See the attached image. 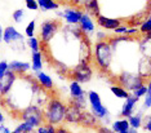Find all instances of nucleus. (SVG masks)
<instances>
[{
    "instance_id": "obj_19",
    "label": "nucleus",
    "mask_w": 151,
    "mask_h": 133,
    "mask_svg": "<svg viewBox=\"0 0 151 133\" xmlns=\"http://www.w3.org/2000/svg\"><path fill=\"white\" fill-rule=\"evenodd\" d=\"M50 66L53 67V70L56 71V74L60 76V79L68 80V74H70L71 67L68 66L66 62L60 61V60H56V58H53L52 57V63H50Z\"/></svg>"
},
{
    "instance_id": "obj_6",
    "label": "nucleus",
    "mask_w": 151,
    "mask_h": 133,
    "mask_svg": "<svg viewBox=\"0 0 151 133\" xmlns=\"http://www.w3.org/2000/svg\"><path fill=\"white\" fill-rule=\"evenodd\" d=\"M62 26V21L60 19H45L40 23L39 27V39L43 45H49L52 40L58 35L60 29Z\"/></svg>"
},
{
    "instance_id": "obj_7",
    "label": "nucleus",
    "mask_w": 151,
    "mask_h": 133,
    "mask_svg": "<svg viewBox=\"0 0 151 133\" xmlns=\"http://www.w3.org/2000/svg\"><path fill=\"white\" fill-rule=\"evenodd\" d=\"M87 98H88L89 111H91L93 115H96V116L99 119V121H101L104 118L111 115L110 111H109V109L106 107L105 104L102 102V98H101V96H99L98 92H96V91L87 92Z\"/></svg>"
},
{
    "instance_id": "obj_26",
    "label": "nucleus",
    "mask_w": 151,
    "mask_h": 133,
    "mask_svg": "<svg viewBox=\"0 0 151 133\" xmlns=\"http://www.w3.org/2000/svg\"><path fill=\"white\" fill-rule=\"evenodd\" d=\"M39 9L42 12H50V11H57L61 8V1L60 0H36Z\"/></svg>"
},
{
    "instance_id": "obj_43",
    "label": "nucleus",
    "mask_w": 151,
    "mask_h": 133,
    "mask_svg": "<svg viewBox=\"0 0 151 133\" xmlns=\"http://www.w3.org/2000/svg\"><path fill=\"white\" fill-rule=\"evenodd\" d=\"M9 70V62L5 60H1L0 61V79L5 75V73Z\"/></svg>"
},
{
    "instance_id": "obj_53",
    "label": "nucleus",
    "mask_w": 151,
    "mask_h": 133,
    "mask_svg": "<svg viewBox=\"0 0 151 133\" xmlns=\"http://www.w3.org/2000/svg\"><path fill=\"white\" fill-rule=\"evenodd\" d=\"M9 133H17L16 131H11V132H9Z\"/></svg>"
},
{
    "instance_id": "obj_48",
    "label": "nucleus",
    "mask_w": 151,
    "mask_h": 133,
    "mask_svg": "<svg viewBox=\"0 0 151 133\" xmlns=\"http://www.w3.org/2000/svg\"><path fill=\"white\" fill-rule=\"evenodd\" d=\"M4 121H5V115H4V111H3V109L0 107V124H3Z\"/></svg>"
},
{
    "instance_id": "obj_36",
    "label": "nucleus",
    "mask_w": 151,
    "mask_h": 133,
    "mask_svg": "<svg viewBox=\"0 0 151 133\" xmlns=\"http://www.w3.org/2000/svg\"><path fill=\"white\" fill-rule=\"evenodd\" d=\"M25 17H26V13H25V11H23V9H16V11L12 13L13 21H14L16 23H18V25H21V23L23 22Z\"/></svg>"
},
{
    "instance_id": "obj_46",
    "label": "nucleus",
    "mask_w": 151,
    "mask_h": 133,
    "mask_svg": "<svg viewBox=\"0 0 151 133\" xmlns=\"http://www.w3.org/2000/svg\"><path fill=\"white\" fill-rule=\"evenodd\" d=\"M85 3H87V0H70V1H68V4H71V5H74V6H78V8L83 9V6H84Z\"/></svg>"
},
{
    "instance_id": "obj_17",
    "label": "nucleus",
    "mask_w": 151,
    "mask_h": 133,
    "mask_svg": "<svg viewBox=\"0 0 151 133\" xmlns=\"http://www.w3.org/2000/svg\"><path fill=\"white\" fill-rule=\"evenodd\" d=\"M80 116H81V110H80V109H78L76 106H74L71 102H67L66 115H65V124L78 125L79 121H80Z\"/></svg>"
},
{
    "instance_id": "obj_39",
    "label": "nucleus",
    "mask_w": 151,
    "mask_h": 133,
    "mask_svg": "<svg viewBox=\"0 0 151 133\" xmlns=\"http://www.w3.org/2000/svg\"><path fill=\"white\" fill-rule=\"evenodd\" d=\"M132 94L136 98H138V100H141V98H143L147 94V87H146V84H143L142 87H139L138 89H136V91H133L132 92Z\"/></svg>"
},
{
    "instance_id": "obj_21",
    "label": "nucleus",
    "mask_w": 151,
    "mask_h": 133,
    "mask_svg": "<svg viewBox=\"0 0 151 133\" xmlns=\"http://www.w3.org/2000/svg\"><path fill=\"white\" fill-rule=\"evenodd\" d=\"M138 52L142 57L151 58V36H139L137 39Z\"/></svg>"
},
{
    "instance_id": "obj_30",
    "label": "nucleus",
    "mask_w": 151,
    "mask_h": 133,
    "mask_svg": "<svg viewBox=\"0 0 151 133\" xmlns=\"http://www.w3.org/2000/svg\"><path fill=\"white\" fill-rule=\"evenodd\" d=\"M138 31L141 36H151V13L141 22L138 26Z\"/></svg>"
},
{
    "instance_id": "obj_55",
    "label": "nucleus",
    "mask_w": 151,
    "mask_h": 133,
    "mask_svg": "<svg viewBox=\"0 0 151 133\" xmlns=\"http://www.w3.org/2000/svg\"><path fill=\"white\" fill-rule=\"evenodd\" d=\"M124 133H129V132H124Z\"/></svg>"
},
{
    "instance_id": "obj_3",
    "label": "nucleus",
    "mask_w": 151,
    "mask_h": 133,
    "mask_svg": "<svg viewBox=\"0 0 151 133\" xmlns=\"http://www.w3.org/2000/svg\"><path fill=\"white\" fill-rule=\"evenodd\" d=\"M114 80L116 84L125 88L129 93H132L133 91L138 89L139 87L146 84V80L143 78H141L134 71H128V70H123L119 74H116L114 76Z\"/></svg>"
},
{
    "instance_id": "obj_15",
    "label": "nucleus",
    "mask_w": 151,
    "mask_h": 133,
    "mask_svg": "<svg viewBox=\"0 0 151 133\" xmlns=\"http://www.w3.org/2000/svg\"><path fill=\"white\" fill-rule=\"evenodd\" d=\"M99 124H101V123H99V119L96 116V115L92 114L89 110L81 111L80 121H79L78 125H80L83 129H87V131H94Z\"/></svg>"
},
{
    "instance_id": "obj_22",
    "label": "nucleus",
    "mask_w": 151,
    "mask_h": 133,
    "mask_svg": "<svg viewBox=\"0 0 151 133\" xmlns=\"http://www.w3.org/2000/svg\"><path fill=\"white\" fill-rule=\"evenodd\" d=\"M68 98L67 100H74V98H78L80 96H84V94H87V92L83 88V85L80 83H78V81L75 80H70V83H68Z\"/></svg>"
},
{
    "instance_id": "obj_28",
    "label": "nucleus",
    "mask_w": 151,
    "mask_h": 133,
    "mask_svg": "<svg viewBox=\"0 0 151 133\" xmlns=\"http://www.w3.org/2000/svg\"><path fill=\"white\" fill-rule=\"evenodd\" d=\"M143 112H145V111H142L139 109L138 111H136L134 114H132L128 118L130 129H138V131H139V129L142 128V121H143V116H145V114H143Z\"/></svg>"
},
{
    "instance_id": "obj_45",
    "label": "nucleus",
    "mask_w": 151,
    "mask_h": 133,
    "mask_svg": "<svg viewBox=\"0 0 151 133\" xmlns=\"http://www.w3.org/2000/svg\"><path fill=\"white\" fill-rule=\"evenodd\" d=\"M56 133H73V132H71V129L68 128L67 125H65V123H63V124H61V125H57Z\"/></svg>"
},
{
    "instance_id": "obj_10",
    "label": "nucleus",
    "mask_w": 151,
    "mask_h": 133,
    "mask_svg": "<svg viewBox=\"0 0 151 133\" xmlns=\"http://www.w3.org/2000/svg\"><path fill=\"white\" fill-rule=\"evenodd\" d=\"M92 39L84 35L78 43V62H92Z\"/></svg>"
},
{
    "instance_id": "obj_41",
    "label": "nucleus",
    "mask_w": 151,
    "mask_h": 133,
    "mask_svg": "<svg viewBox=\"0 0 151 133\" xmlns=\"http://www.w3.org/2000/svg\"><path fill=\"white\" fill-rule=\"evenodd\" d=\"M151 109V93H147L145 97H143V104L141 106V110L142 111H146V110H150Z\"/></svg>"
},
{
    "instance_id": "obj_14",
    "label": "nucleus",
    "mask_w": 151,
    "mask_h": 133,
    "mask_svg": "<svg viewBox=\"0 0 151 133\" xmlns=\"http://www.w3.org/2000/svg\"><path fill=\"white\" fill-rule=\"evenodd\" d=\"M79 27H80L81 32L84 34L85 36L91 37L94 35L96 30H97V25H96V18H93V17H91L89 14H87V13H83V16H81L80 18V22H79Z\"/></svg>"
},
{
    "instance_id": "obj_18",
    "label": "nucleus",
    "mask_w": 151,
    "mask_h": 133,
    "mask_svg": "<svg viewBox=\"0 0 151 133\" xmlns=\"http://www.w3.org/2000/svg\"><path fill=\"white\" fill-rule=\"evenodd\" d=\"M9 70L13 71L17 76H23V75L29 74V71L31 70V65L30 62L21 60H12L9 62Z\"/></svg>"
},
{
    "instance_id": "obj_16",
    "label": "nucleus",
    "mask_w": 151,
    "mask_h": 133,
    "mask_svg": "<svg viewBox=\"0 0 151 133\" xmlns=\"http://www.w3.org/2000/svg\"><path fill=\"white\" fill-rule=\"evenodd\" d=\"M138 98H136L132 93L129 94L128 98H125L122 105V110H120V118H127L128 119L132 114H134L137 107H138Z\"/></svg>"
},
{
    "instance_id": "obj_23",
    "label": "nucleus",
    "mask_w": 151,
    "mask_h": 133,
    "mask_svg": "<svg viewBox=\"0 0 151 133\" xmlns=\"http://www.w3.org/2000/svg\"><path fill=\"white\" fill-rule=\"evenodd\" d=\"M44 63H45V57H44V53L42 52V50L31 53V63L30 65H31L32 73L42 71L44 69Z\"/></svg>"
},
{
    "instance_id": "obj_5",
    "label": "nucleus",
    "mask_w": 151,
    "mask_h": 133,
    "mask_svg": "<svg viewBox=\"0 0 151 133\" xmlns=\"http://www.w3.org/2000/svg\"><path fill=\"white\" fill-rule=\"evenodd\" d=\"M18 118L21 119V121H25L27 124H30L34 128L40 127L42 124H44V114H43V109L36 106L34 104L27 105L26 107H23L18 114Z\"/></svg>"
},
{
    "instance_id": "obj_38",
    "label": "nucleus",
    "mask_w": 151,
    "mask_h": 133,
    "mask_svg": "<svg viewBox=\"0 0 151 133\" xmlns=\"http://www.w3.org/2000/svg\"><path fill=\"white\" fill-rule=\"evenodd\" d=\"M94 36H96V42H107L110 35L105 31V30L101 29V30H96Z\"/></svg>"
},
{
    "instance_id": "obj_37",
    "label": "nucleus",
    "mask_w": 151,
    "mask_h": 133,
    "mask_svg": "<svg viewBox=\"0 0 151 133\" xmlns=\"http://www.w3.org/2000/svg\"><path fill=\"white\" fill-rule=\"evenodd\" d=\"M142 129L145 133H151V114H147L143 116Z\"/></svg>"
},
{
    "instance_id": "obj_34",
    "label": "nucleus",
    "mask_w": 151,
    "mask_h": 133,
    "mask_svg": "<svg viewBox=\"0 0 151 133\" xmlns=\"http://www.w3.org/2000/svg\"><path fill=\"white\" fill-rule=\"evenodd\" d=\"M14 131L17 133H29V132H34L35 131V128L31 127V125L27 124V123H25V121H19L18 124L16 125Z\"/></svg>"
},
{
    "instance_id": "obj_31",
    "label": "nucleus",
    "mask_w": 151,
    "mask_h": 133,
    "mask_svg": "<svg viewBox=\"0 0 151 133\" xmlns=\"http://www.w3.org/2000/svg\"><path fill=\"white\" fill-rule=\"evenodd\" d=\"M26 48H29L31 50V53L34 52H39L42 50V42L37 36H31V37H27L26 40Z\"/></svg>"
},
{
    "instance_id": "obj_25",
    "label": "nucleus",
    "mask_w": 151,
    "mask_h": 133,
    "mask_svg": "<svg viewBox=\"0 0 151 133\" xmlns=\"http://www.w3.org/2000/svg\"><path fill=\"white\" fill-rule=\"evenodd\" d=\"M110 128L115 133H124L130 131V125L127 118H120L116 119V120H112V123L110 124Z\"/></svg>"
},
{
    "instance_id": "obj_33",
    "label": "nucleus",
    "mask_w": 151,
    "mask_h": 133,
    "mask_svg": "<svg viewBox=\"0 0 151 133\" xmlns=\"http://www.w3.org/2000/svg\"><path fill=\"white\" fill-rule=\"evenodd\" d=\"M56 129L57 125H53L50 123H44L35 129V133H56Z\"/></svg>"
},
{
    "instance_id": "obj_42",
    "label": "nucleus",
    "mask_w": 151,
    "mask_h": 133,
    "mask_svg": "<svg viewBox=\"0 0 151 133\" xmlns=\"http://www.w3.org/2000/svg\"><path fill=\"white\" fill-rule=\"evenodd\" d=\"M128 27L129 26H127L125 23H122L119 27H116L114 31H112V34H114V35H125L127 31H128Z\"/></svg>"
},
{
    "instance_id": "obj_1",
    "label": "nucleus",
    "mask_w": 151,
    "mask_h": 133,
    "mask_svg": "<svg viewBox=\"0 0 151 133\" xmlns=\"http://www.w3.org/2000/svg\"><path fill=\"white\" fill-rule=\"evenodd\" d=\"M114 52L107 42H96L92 49V65L99 74L107 75L111 71Z\"/></svg>"
},
{
    "instance_id": "obj_13",
    "label": "nucleus",
    "mask_w": 151,
    "mask_h": 133,
    "mask_svg": "<svg viewBox=\"0 0 151 133\" xmlns=\"http://www.w3.org/2000/svg\"><path fill=\"white\" fill-rule=\"evenodd\" d=\"M34 76H35V79L37 80V83L40 84V87L43 88V89H45L47 92H49L50 96H52V93H56V84H54V80L52 79V76H50L49 74H47L45 71H36V73H34Z\"/></svg>"
},
{
    "instance_id": "obj_27",
    "label": "nucleus",
    "mask_w": 151,
    "mask_h": 133,
    "mask_svg": "<svg viewBox=\"0 0 151 133\" xmlns=\"http://www.w3.org/2000/svg\"><path fill=\"white\" fill-rule=\"evenodd\" d=\"M49 98H50V93L42 88V89L37 92V93H35L32 96V104L43 109L47 105V102L49 101Z\"/></svg>"
},
{
    "instance_id": "obj_9",
    "label": "nucleus",
    "mask_w": 151,
    "mask_h": 133,
    "mask_svg": "<svg viewBox=\"0 0 151 133\" xmlns=\"http://www.w3.org/2000/svg\"><path fill=\"white\" fill-rule=\"evenodd\" d=\"M83 9L74 6L71 4H67L66 6L62 8V18L61 21H63V25H73L76 26L80 22V18L83 16Z\"/></svg>"
},
{
    "instance_id": "obj_29",
    "label": "nucleus",
    "mask_w": 151,
    "mask_h": 133,
    "mask_svg": "<svg viewBox=\"0 0 151 133\" xmlns=\"http://www.w3.org/2000/svg\"><path fill=\"white\" fill-rule=\"evenodd\" d=\"M110 92L114 94V97L119 98V100H123V101H124L125 98H128L129 94H130L129 92L125 89V88H123L122 85H119V84H116V83L110 85Z\"/></svg>"
},
{
    "instance_id": "obj_49",
    "label": "nucleus",
    "mask_w": 151,
    "mask_h": 133,
    "mask_svg": "<svg viewBox=\"0 0 151 133\" xmlns=\"http://www.w3.org/2000/svg\"><path fill=\"white\" fill-rule=\"evenodd\" d=\"M146 87H147V93H151V78L146 80Z\"/></svg>"
},
{
    "instance_id": "obj_35",
    "label": "nucleus",
    "mask_w": 151,
    "mask_h": 133,
    "mask_svg": "<svg viewBox=\"0 0 151 133\" xmlns=\"http://www.w3.org/2000/svg\"><path fill=\"white\" fill-rule=\"evenodd\" d=\"M35 32H36V21L35 19H31L25 27V36L26 37L35 36Z\"/></svg>"
},
{
    "instance_id": "obj_2",
    "label": "nucleus",
    "mask_w": 151,
    "mask_h": 133,
    "mask_svg": "<svg viewBox=\"0 0 151 133\" xmlns=\"http://www.w3.org/2000/svg\"><path fill=\"white\" fill-rule=\"evenodd\" d=\"M67 102L62 100L58 94H52L47 105L43 107L44 121L53 125H61L65 123Z\"/></svg>"
},
{
    "instance_id": "obj_47",
    "label": "nucleus",
    "mask_w": 151,
    "mask_h": 133,
    "mask_svg": "<svg viewBox=\"0 0 151 133\" xmlns=\"http://www.w3.org/2000/svg\"><path fill=\"white\" fill-rule=\"evenodd\" d=\"M9 132H11V128H9L8 125H5L4 123L0 124V133H9Z\"/></svg>"
},
{
    "instance_id": "obj_11",
    "label": "nucleus",
    "mask_w": 151,
    "mask_h": 133,
    "mask_svg": "<svg viewBox=\"0 0 151 133\" xmlns=\"http://www.w3.org/2000/svg\"><path fill=\"white\" fill-rule=\"evenodd\" d=\"M17 79H18V76L13 71H6L4 76L0 79V97H5L6 94L11 93L17 83Z\"/></svg>"
},
{
    "instance_id": "obj_52",
    "label": "nucleus",
    "mask_w": 151,
    "mask_h": 133,
    "mask_svg": "<svg viewBox=\"0 0 151 133\" xmlns=\"http://www.w3.org/2000/svg\"><path fill=\"white\" fill-rule=\"evenodd\" d=\"M145 1H146V3H151V0H145Z\"/></svg>"
},
{
    "instance_id": "obj_20",
    "label": "nucleus",
    "mask_w": 151,
    "mask_h": 133,
    "mask_svg": "<svg viewBox=\"0 0 151 133\" xmlns=\"http://www.w3.org/2000/svg\"><path fill=\"white\" fill-rule=\"evenodd\" d=\"M137 74L145 80L151 78V58L146 57H139L138 62H137Z\"/></svg>"
},
{
    "instance_id": "obj_24",
    "label": "nucleus",
    "mask_w": 151,
    "mask_h": 133,
    "mask_svg": "<svg viewBox=\"0 0 151 133\" xmlns=\"http://www.w3.org/2000/svg\"><path fill=\"white\" fill-rule=\"evenodd\" d=\"M83 12L89 14L93 18H97V17L101 14V6H99V1L98 0H87V3L83 6Z\"/></svg>"
},
{
    "instance_id": "obj_51",
    "label": "nucleus",
    "mask_w": 151,
    "mask_h": 133,
    "mask_svg": "<svg viewBox=\"0 0 151 133\" xmlns=\"http://www.w3.org/2000/svg\"><path fill=\"white\" fill-rule=\"evenodd\" d=\"M129 133H141V132L138 131V129H130Z\"/></svg>"
},
{
    "instance_id": "obj_50",
    "label": "nucleus",
    "mask_w": 151,
    "mask_h": 133,
    "mask_svg": "<svg viewBox=\"0 0 151 133\" xmlns=\"http://www.w3.org/2000/svg\"><path fill=\"white\" fill-rule=\"evenodd\" d=\"M3 34H4V27L0 25V43H3Z\"/></svg>"
},
{
    "instance_id": "obj_12",
    "label": "nucleus",
    "mask_w": 151,
    "mask_h": 133,
    "mask_svg": "<svg viewBox=\"0 0 151 133\" xmlns=\"http://www.w3.org/2000/svg\"><path fill=\"white\" fill-rule=\"evenodd\" d=\"M122 23H124L122 18H112V17L104 16L102 13L96 18V25L99 29L105 30V31H114L116 27H119Z\"/></svg>"
},
{
    "instance_id": "obj_4",
    "label": "nucleus",
    "mask_w": 151,
    "mask_h": 133,
    "mask_svg": "<svg viewBox=\"0 0 151 133\" xmlns=\"http://www.w3.org/2000/svg\"><path fill=\"white\" fill-rule=\"evenodd\" d=\"M94 67L91 62H76L71 67L68 80H75L80 84H87L93 79Z\"/></svg>"
},
{
    "instance_id": "obj_8",
    "label": "nucleus",
    "mask_w": 151,
    "mask_h": 133,
    "mask_svg": "<svg viewBox=\"0 0 151 133\" xmlns=\"http://www.w3.org/2000/svg\"><path fill=\"white\" fill-rule=\"evenodd\" d=\"M3 42L12 47L14 50H23L26 48V40L14 26H6L3 34Z\"/></svg>"
},
{
    "instance_id": "obj_40",
    "label": "nucleus",
    "mask_w": 151,
    "mask_h": 133,
    "mask_svg": "<svg viewBox=\"0 0 151 133\" xmlns=\"http://www.w3.org/2000/svg\"><path fill=\"white\" fill-rule=\"evenodd\" d=\"M25 6H26V9L32 11V12L39 11V5H37L36 0H25Z\"/></svg>"
},
{
    "instance_id": "obj_44",
    "label": "nucleus",
    "mask_w": 151,
    "mask_h": 133,
    "mask_svg": "<svg viewBox=\"0 0 151 133\" xmlns=\"http://www.w3.org/2000/svg\"><path fill=\"white\" fill-rule=\"evenodd\" d=\"M94 133H115V132L112 131V129L110 128L109 125H102V124H99L98 127L94 129Z\"/></svg>"
},
{
    "instance_id": "obj_32",
    "label": "nucleus",
    "mask_w": 151,
    "mask_h": 133,
    "mask_svg": "<svg viewBox=\"0 0 151 133\" xmlns=\"http://www.w3.org/2000/svg\"><path fill=\"white\" fill-rule=\"evenodd\" d=\"M67 102H71L74 106H76L78 109H80L81 111H83V110H88V98H87V94L80 96L78 98H74V100H67Z\"/></svg>"
},
{
    "instance_id": "obj_54",
    "label": "nucleus",
    "mask_w": 151,
    "mask_h": 133,
    "mask_svg": "<svg viewBox=\"0 0 151 133\" xmlns=\"http://www.w3.org/2000/svg\"><path fill=\"white\" fill-rule=\"evenodd\" d=\"M29 133H35V131H34V132H29Z\"/></svg>"
}]
</instances>
